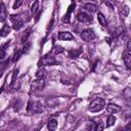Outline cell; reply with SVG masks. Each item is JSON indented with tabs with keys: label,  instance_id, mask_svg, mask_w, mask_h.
I'll return each mask as SVG.
<instances>
[{
	"label": "cell",
	"instance_id": "cell-1",
	"mask_svg": "<svg viewBox=\"0 0 131 131\" xmlns=\"http://www.w3.org/2000/svg\"><path fill=\"white\" fill-rule=\"evenodd\" d=\"M105 106V101L102 99V98H95L93 99L90 104H89V107L88 110L91 112V113H98L100 111H102Z\"/></svg>",
	"mask_w": 131,
	"mask_h": 131
},
{
	"label": "cell",
	"instance_id": "cell-2",
	"mask_svg": "<svg viewBox=\"0 0 131 131\" xmlns=\"http://www.w3.org/2000/svg\"><path fill=\"white\" fill-rule=\"evenodd\" d=\"M10 19L12 21V28L15 31H18V30H20L23 28V26H24V19L21 18V16L19 14H17V15H14V14L10 15Z\"/></svg>",
	"mask_w": 131,
	"mask_h": 131
},
{
	"label": "cell",
	"instance_id": "cell-3",
	"mask_svg": "<svg viewBox=\"0 0 131 131\" xmlns=\"http://www.w3.org/2000/svg\"><path fill=\"white\" fill-rule=\"evenodd\" d=\"M81 38L86 42H90V41H92L93 39L96 38V35H95V33H94V31L92 29L88 28V29H85V30L82 31Z\"/></svg>",
	"mask_w": 131,
	"mask_h": 131
},
{
	"label": "cell",
	"instance_id": "cell-4",
	"mask_svg": "<svg viewBox=\"0 0 131 131\" xmlns=\"http://www.w3.org/2000/svg\"><path fill=\"white\" fill-rule=\"evenodd\" d=\"M45 87V81L44 79H37L34 80L31 84V91L32 92H36L39 90H42Z\"/></svg>",
	"mask_w": 131,
	"mask_h": 131
},
{
	"label": "cell",
	"instance_id": "cell-5",
	"mask_svg": "<svg viewBox=\"0 0 131 131\" xmlns=\"http://www.w3.org/2000/svg\"><path fill=\"white\" fill-rule=\"evenodd\" d=\"M56 63H57V61L55 60V58H54V57L47 55V56L42 57L38 64H39L40 67H41V66H42V67H44V66H53V64H56Z\"/></svg>",
	"mask_w": 131,
	"mask_h": 131
},
{
	"label": "cell",
	"instance_id": "cell-6",
	"mask_svg": "<svg viewBox=\"0 0 131 131\" xmlns=\"http://www.w3.org/2000/svg\"><path fill=\"white\" fill-rule=\"evenodd\" d=\"M77 19L80 23H89L92 20V16L88 13H86L85 11H80L77 15Z\"/></svg>",
	"mask_w": 131,
	"mask_h": 131
},
{
	"label": "cell",
	"instance_id": "cell-7",
	"mask_svg": "<svg viewBox=\"0 0 131 131\" xmlns=\"http://www.w3.org/2000/svg\"><path fill=\"white\" fill-rule=\"evenodd\" d=\"M121 106H119L118 104H115V103H108L106 105V112L108 114H117L119 112H121Z\"/></svg>",
	"mask_w": 131,
	"mask_h": 131
},
{
	"label": "cell",
	"instance_id": "cell-8",
	"mask_svg": "<svg viewBox=\"0 0 131 131\" xmlns=\"http://www.w3.org/2000/svg\"><path fill=\"white\" fill-rule=\"evenodd\" d=\"M7 18V10L5 7V4L3 2H0V21L4 23Z\"/></svg>",
	"mask_w": 131,
	"mask_h": 131
},
{
	"label": "cell",
	"instance_id": "cell-9",
	"mask_svg": "<svg viewBox=\"0 0 131 131\" xmlns=\"http://www.w3.org/2000/svg\"><path fill=\"white\" fill-rule=\"evenodd\" d=\"M123 59H124V62H125V66L127 69H130L131 68V53L130 51H125L124 54H123Z\"/></svg>",
	"mask_w": 131,
	"mask_h": 131
},
{
	"label": "cell",
	"instance_id": "cell-10",
	"mask_svg": "<svg viewBox=\"0 0 131 131\" xmlns=\"http://www.w3.org/2000/svg\"><path fill=\"white\" fill-rule=\"evenodd\" d=\"M58 39L59 40H63V41H68V40H73L74 36L70 32H60L58 34Z\"/></svg>",
	"mask_w": 131,
	"mask_h": 131
},
{
	"label": "cell",
	"instance_id": "cell-11",
	"mask_svg": "<svg viewBox=\"0 0 131 131\" xmlns=\"http://www.w3.org/2000/svg\"><path fill=\"white\" fill-rule=\"evenodd\" d=\"M74 9H75V2H72V4H71V5L69 6V8H68V11H67L64 17L62 18V20H63L64 23H70V15H71V13L74 11Z\"/></svg>",
	"mask_w": 131,
	"mask_h": 131
},
{
	"label": "cell",
	"instance_id": "cell-12",
	"mask_svg": "<svg viewBox=\"0 0 131 131\" xmlns=\"http://www.w3.org/2000/svg\"><path fill=\"white\" fill-rule=\"evenodd\" d=\"M9 46V42H6L5 44H3L0 47V61H4V59L6 58V48Z\"/></svg>",
	"mask_w": 131,
	"mask_h": 131
},
{
	"label": "cell",
	"instance_id": "cell-13",
	"mask_svg": "<svg viewBox=\"0 0 131 131\" xmlns=\"http://www.w3.org/2000/svg\"><path fill=\"white\" fill-rule=\"evenodd\" d=\"M123 32H124V27H122V26H120V27H118L117 29H115L114 31H113V33H112V39H117V38H119L122 34H123Z\"/></svg>",
	"mask_w": 131,
	"mask_h": 131
},
{
	"label": "cell",
	"instance_id": "cell-14",
	"mask_svg": "<svg viewBox=\"0 0 131 131\" xmlns=\"http://www.w3.org/2000/svg\"><path fill=\"white\" fill-rule=\"evenodd\" d=\"M83 8H84L86 11L90 12V13H93V12H95V11L97 10V6H96L95 4H93V3H85V4L83 5Z\"/></svg>",
	"mask_w": 131,
	"mask_h": 131
},
{
	"label": "cell",
	"instance_id": "cell-15",
	"mask_svg": "<svg viewBox=\"0 0 131 131\" xmlns=\"http://www.w3.org/2000/svg\"><path fill=\"white\" fill-rule=\"evenodd\" d=\"M82 50L81 49H71L69 52H68V55L70 58H77L79 57V55L81 54Z\"/></svg>",
	"mask_w": 131,
	"mask_h": 131
},
{
	"label": "cell",
	"instance_id": "cell-16",
	"mask_svg": "<svg viewBox=\"0 0 131 131\" xmlns=\"http://www.w3.org/2000/svg\"><path fill=\"white\" fill-rule=\"evenodd\" d=\"M47 128H48V130H50V131H54V130L57 128V120H56V119H51V120H49L48 123H47Z\"/></svg>",
	"mask_w": 131,
	"mask_h": 131
},
{
	"label": "cell",
	"instance_id": "cell-17",
	"mask_svg": "<svg viewBox=\"0 0 131 131\" xmlns=\"http://www.w3.org/2000/svg\"><path fill=\"white\" fill-rule=\"evenodd\" d=\"M97 19H98V23H99L102 27H106V26H107L106 18H105V16H104L101 12H98V13H97Z\"/></svg>",
	"mask_w": 131,
	"mask_h": 131
},
{
	"label": "cell",
	"instance_id": "cell-18",
	"mask_svg": "<svg viewBox=\"0 0 131 131\" xmlns=\"http://www.w3.org/2000/svg\"><path fill=\"white\" fill-rule=\"evenodd\" d=\"M46 74H47V72H46V70L44 68H39V70L36 72L35 76H36L37 79H43L46 76Z\"/></svg>",
	"mask_w": 131,
	"mask_h": 131
},
{
	"label": "cell",
	"instance_id": "cell-19",
	"mask_svg": "<svg viewBox=\"0 0 131 131\" xmlns=\"http://www.w3.org/2000/svg\"><path fill=\"white\" fill-rule=\"evenodd\" d=\"M64 51V49H63V47H61V46H59V45H54L53 46V48H52V50H51V52L53 53V54H59V53H61V52H63Z\"/></svg>",
	"mask_w": 131,
	"mask_h": 131
},
{
	"label": "cell",
	"instance_id": "cell-20",
	"mask_svg": "<svg viewBox=\"0 0 131 131\" xmlns=\"http://www.w3.org/2000/svg\"><path fill=\"white\" fill-rule=\"evenodd\" d=\"M9 33H10V27L8 25H4L2 30H1V36L2 37H6Z\"/></svg>",
	"mask_w": 131,
	"mask_h": 131
},
{
	"label": "cell",
	"instance_id": "cell-21",
	"mask_svg": "<svg viewBox=\"0 0 131 131\" xmlns=\"http://www.w3.org/2000/svg\"><path fill=\"white\" fill-rule=\"evenodd\" d=\"M115 123H116V117L113 115H110L107 118V121H106V127H111V126L115 125Z\"/></svg>",
	"mask_w": 131,
	"mask_h": 131
},
{
	"label": "cell",
	"instance_id": "cell-22",
	"mask_svg": "<svg viewBox=\"0 0 131 131\" xmlns=\"http://www.w3.org/2000/svg\"><path fill=\"white\" fill-rule=\"evenodd\" d=\"M31 32H32V29H28L27 31H26V33L24 34V36L21 37V43H27V41H28V38H29V36L31 35Z\"/></svg>",
	"mask_w": 131,
	"mask_h": 131
},
{
	"label": "cell",
	"instance_id": "cell-23",
	"mask_svg": "<svg viewBox=\"0 0 131 131\" xmlns=\"http://www.w3.org/2000/svg\"><path fill=\"white\" fill-rule=\"evenodd\" d=\"M38 10H39V1H35V2L33 3V5H32V7H31V11H32V13L34 14V13H36Z\"/></svg>",
	"mask_w": 131,
	"mask_h": 131
},
{
	"label": "cell",
	"instance_id": "cell-24",
	"mask_svg": "<svg viewBox=\"0 0 131 131\" xmlns=\"http://www.w3.org/2000/svg\"><path fill=\"white\" fill-rule=\"evenodd\" d=\"M129 11H130L129 7H128L127 5H124V6L122 7V9H121V14H122L123 16H128Z\"/></svg>",
	"mask_w": 131,
	"mask_h": 131
},
{
	"label": "cell",
	"instance_id": "cell-25",
	"mask_svg": "<svg viewBox=\"0 0 131 131\" xmlns=\"http://www.w3.org/2000/svg\"><path fill=\"white\" fill-rule=\"evenodd\" d=\"M103 128H104L103 123H102L101 121H99V122L95 123V129H94V131H102Z\"/></svg>",
	"mask_w": 131,
	"mask_h": 131
},
{
	"label": "cell",
	"instance_id": "cell-26",
	"mask_svg": "<svg viewBox=\"0 0 131 131\" xmlns=\"http://www.w3.org/2000/svg\"><path fill=\"white\" fill-rule=\"evenodd\" d=\"M30 47H31V43H29V42L25 43V45L23 46V49H21L23 54H24V53H25V54H27V53L30 51Z\"/></svg>",
	"mask_w": 131,
	"mask_h": 131
},
{
	"label": "cell",
	"instance_id": "cell-27",
	"mask_svg": "<svg viewBox=\"0 0 131 131\" xmlns=\"http://www.w3.org/2000/svg\"><path fill=\"white\" fill-rule=\"evenodd\" d=\"M21 54H23L21 50H17V51H16L15 53H14L13 57H12V61H13V62H15L16 60H18V59H19V57L21 56Z\"/></svg>",
	"mask_w": 131,
	"mask_h": 131
},
{
	"label": "cell",
	"instance_id": "cell-28",
	"mask_svg": "<svg viewBox=\"0 0 131 131\" xmlns=\"http://www.w3.org/2000/svg\"><path fill=\"white\" fill-rule=\"evenodd\" d=\"M17 76H18V70H14V72H13V74H12V78H11V84L14 83L15 79L17 78Z\"/></svg>",
	"mask_w": 131,
	"mask_h": 131
},
{
	"label": "cell",
	"instance_id": "cell-29",
	"mask_svg": "<svg viewBox=\"0 0 131 131\" xmlns=\"http://www.w3.org/2000/svg\"><path fill=\"white\" fill-rule=\"evenodd\" d=\"M21 3H23V1H21V0H18V1H16V2L13 4V9H16V8H18V7L21 5Z\"/></svg>",
	"mask_w": 131,
	"mask_h": 131
},
{
	"label": "cell",
	"instance_id": "cell-30",
	"mask_svg": "<svg viewBox=\"0 0 131 131\" xmlns=\"http://www.w3.org/2000/svg\"><path fill=\"white\" fill-rule=\"evenodd\" d=\"M53 24H54V17L51 18V20H50V23H49V25H48V28H47V29H48L49 31L52 30V28H53V26H54Z\"/></svg>",
	"mask_w": 131,
	"mask_h": 131
},
{
	"label": "cell",
	"instance_id": "cell-31",
	"mask_svg": "<svg viewBox=\"0 0 131 131\" xmlns=\"http://www.w3.org/2000/svg\"><path fill=\"white\" fill-rule=\"evenodd\" d=\"M130 49H131V40H128L127 41V50L130 51Z\"/></svg>",
	"mask_w": 131,
	"mask_h": 131
},
{
	"label": "cell",
	"instance_id": "cell-32",
	"mask_svg": "<svg viewBox=\"0 0 131 131\" xmlns=\"http://www.w3.org/2000/svg\"><path fill=\"white\" fill-rule=\"evenodd\" d=\"M41 12H42V10H39V11H38V14H37V16H36V18H35V20H36V21L39 19L40 15H41Z\"/></svg>",
	"mask_w": 131,
	"mask_h": 131
},
{
	"label": "cell",
	"instance_id": "cell-33",
	"mask_svg": "<svg viewBox=\"0 0 131 131\" xmlns=\"http://www.w3.org/2000/svg\"><path fill=\"white\" fill-rule=\"evenodd\" d=\"M124 131H131V130H130V124H128V125H127V126L125 127Z\"/></svg>",
	"mask_w": 131,
	"mask_h": 131
},
{
	"label": "cell",
	"instance_id": "cell-34",
	"mask_svg": "<svg viewBox=\"0 0 131 131\" xmlns=\"http://www.w3.org/2000/svg\"><path fill=\"white\" fill-rule=\"evenodd\" d=\"M69 131H73V129H70V130H69Z\"/></svg>",
	"mask_w": 131,
	"mask_h": 131
},
{
	"label": "cell",
	"instance_id": "cell-35",
	"mask_svg": "<svg viewBox=\"0 0 131 131\" xmlns=\"http://www.w3.org/2000/svg\"><path fill=\"white\" fill-rule=\"evenodd\" d=\"M0 37H1V31H0Z\"/></svg>",
	"mask_w": 131,
	"mask_h": 131
}]
</instances>
